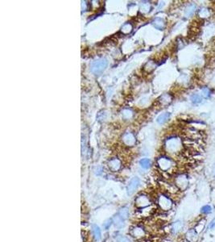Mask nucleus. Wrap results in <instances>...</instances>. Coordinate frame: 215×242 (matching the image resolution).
<instances>
[{
  "mask_svg": "<svg viewBox=\"0 0 215 242\" xmlns=\"http://www.w3.org/2000/svg\"><path fill=\"white\" fill-rule=\"evenodd\" d=\"M199 15L200 17L202 18V19H205V18L209 17V11L207 8H202L201 10H199Z\"/></svg>",
  "mask_w": 215,
  "mask_h": 242,
  "instance_id": "obj_24",
  "label": "nucleus"
},
{
  "mask_svg": "<svg viewBox=\"0 0 215 242\" xmlns=\"http://www.w3.org/2000/svg\"><path fill=\"white\" fill-rule=\"evenodd\" d=\"M203 97L201 96V94L194 93L190 97V99L192 101V103L193 104H201V102L203 101Z\"/></svg>",
  "mask_w": 215,
  "mask_h": 242,
  "instance_id": "obj_13",
  "label": "nucleus"
},
{
  "mask_svg": "<svg viewBox=\"0 0 215 242\" xmlns=\"http://www.w3.org/2000/svg\"><path fill=\"white\" fill-rule=\"evenodd\" d=\"M182 228H183V224H182V222L180 221V220L174 222L173 224V225H172V231H173V232L174 234L178 233Z\"/></svg>",
  "mask_w": 215,
  "mask_h": 242,
  "instance_id": "obj_14",
  "label": "nucleus"
},
{
  "mask_svg": "<svg viewBox=\"0 0 215 242\" xmlns=\"http://www.w3.org/2000/svg\"><path fill=\"white\" fill-rule=\"evenodd\" d=\"M135 203L136 207L139 208H147V207L150 206V204H151L149 199L145 195H140L139 197L136 198Z\"/></svg>",
  "mask_w": 215,
  "mask_h": 242,
  "instance_id": "obj_6",
  "label": "nucleus"
},
{
  "mask_svg": "<svg viewBox=\"0 0 215 242\" xmlns=\"http://www.w3.org/2000/svg\"><path fill=\"white\" fill-rule=\"evenodd\" d=\"M132 235H133V236H135V237L139 238V237H141V236L144 235V231L141 228H135L132 231Z\"/></svg>",
  "mask_w": 215,
  "mask_h": 242,
  "instance_id": "obj_18",
  "label": "nucleus"
},
{
  "mask_svg": "<svg viewBox=\"0 0 215 242\" xmlns=\"http://www.w3.org/2000/svg\"><path fill=\"white\" fill-rule=\"evenodd\" d=\"M132 116V111H131V110L127 109V110H124V111H122V117L124 118V119H126V120H128V119H130Z\"/></svg>",
  "mask_w": 215,
  "mask_h": 242,
  "instance_id": "obj_26",
  "label": "nucleus"
},
{
  "mask_svg": "<svg viewBox=\"0 0 215 242\" xmlns=\"http://www.w3.org/2000/svg\"><path fill=\"white\" fill-rule=\"evenodd\" d=\"M92 231H93V233H94V236L95 239L98 241L100 240L101 238V230L98 226H97L96 225H92Z\"/></svg>",
  "mask_w": 215,
  "mask_h": 242,
  "instance_id": "obj_16",
  "label": "nucleus"
},
{
  "mask_svg": "<svg viewBox=\"0 0 215 242\" xmlns=\"http://www.w3.org/2000/svg\"><path fill=\"white\" fill-rule=\"evenodd\" d=\"M119 215L121 216L123 220H126V219H127L129 216V211L128 209L127 208H122L119 211Z\"/></svg>",
  "mask_w": 215,
  "mask_h": 242,
  "instance_id": "obj_23",
  "label": "nucleus"
},
{
  "mask_svg": "<svg viewBox=\"0 0 215 242\" xmlns=\"http://www.w3.org/2000/svg\"><path fill=\"white\" fill-rule=\"evenodd\" d=\"M185 237L189 242H198V233L195 228H191L188 230Z\"/></svg>",
  "mask_w": 215,
  "mask_h": 242,
  "instance_id": "obj_8",
  "label": "nucleus"
},
{
  "mask_svg": "<svg viewBox=\"0 0 215 242\" xmlns=\"http://www.w3.org/2000/svg\"><path fill=\"white\" fill-rule=\"evenodd\" d=\"M109 168L111 169V171L113 172H115V171H118V169H120L121 167V162L117 158H114V159H111L110 162H109Z\"/></svg>",
  "mask_w": 215,
  "mask_h": 242,
  "instance_id": "obj_10",
  "label": "nucleus"
},
{
  "mask_svg": "<svg viewBox=\"0 0 215 242\" xmlns=\"http://www.w3.org/2000/svg\"><path fill=\"white\" fill-rule=\"evenodd\" d=\"M122 141L124 142V144L128 146H132L135 144V136L131 132H128V133H126L125 135L123 136L122 137Z\"/></svg>",
  "mask_w": 215,
  "mask_h": 242,
  "instance_id": "obj_9",
  "label": "nucleus"
},
{
  "mask_svg": "<svg viewBox=\"0 0 215 242\" xmlns=\"http://www.w3.org/2000/svg\"><path fill=\"white\" fill-rule=\"evenodd\" d=\"M123 219L118 215H116L115 217V219H114V223H115V225L117 226V227H118V228H121V227H122L123 226V225H124V223H123Z\"/></svg>",
  "mask_w": 215,
  "mask_h": 242,
  "instance_id": "obj_21",
  "label": "nucleus"
},
{
  "mask_svg": "<svg viewBox=\"0 0 215 242\" xmlns=\"http://www.w3.org/2000/svg\"><path fill=\"white\" fill-rule=\"evenodd\" d=\"M119 242H131V241L127 237H126V236H122L119 239Z\"/></svg>",
  "mask_w": 215,
  "mask_h": 242,
  "instance_id": "obj_29",
  "label": "nucleus"
},
{
  "mask_svg": "<svg viewBox=\"0 0 215 242\" xmlns=\"http://www.w3.org/2000/svg\"><path fill=\"white\" fill-rule=\"evenodd\" d=\"M157 164L160 169L163 171H168L170 170L174 166L173 161L166 157H162L157 160Z\"/></svg>",
  "mask_w": 215,
  "mask_h": 242,
  "instance_id": "obj_3",
  "label": "nucleus"
},
{
  "mask_svg": "<svg viewBox=\"0 0 215 242\" xmlns=\"http://www.w3.org/2000/svg\"><path fill=\"white\" fill-rule=\"evenodd\" d=\"M208 228L209 230H214L215 228V218H214L208 225Z\"/></svg>",
  "mask_w": 215,
  "mask_h": 242,
  "instance_id": "obj_28",
  "label": "nucleus"
},
{
  "mask_svg": "<svg viewBox=\"0 0 215 242\" xmlns=\"http://www.w3.org/2000/svg\"><path fill=\"white\" fill-rule=\"evenodd\" d=\"M111 223H112V220H108L106 222V223H105V224H104V227H105V228H109V227L111 226Z\"/></svg>",
  "mask_w": 215,
  "mask_h": 242,
  "instance_id": "obj_30",
  "label": "nucleus"
},
{
  "mask_svg": "<svg viewBox=\"0 0 215 242\" xmlns=\"http://www.w3.org/2000/svg\"><path fill=\"white\" fill-rule=\"evenodd\" d=\"M214 175H215V172H214Z\"/></svg>",
  "mask_w": 215,
  "mask_h": 242,
  "instance_id": "obj_31",
  "label": "nucleus"
},
{
  "mask_svg": "<svg viewBox=\"0 0 215 242\" xmlns=\"http://www.w3.org/2000/svg\"><path fill=\"white\" fill-rule=\"evenodd\" d=\"M201 94L204 99H208L211 95V90L209 87H204L201 88Z\"/></svg>",
  "mask_w": 215,
  "mask_h": 242,
  "instance_id": "obj_17",
  "label": "nucleus"
},
{
  "mask_svg": "<svg viewBox=\"0 0 215 242\" xmlns=\"http://www.w3.org/2000/svg\"><path fill=\"white\" fill-rule=\"evenodd\" d=\"M170 118V113L169 112H165L163 114L160 115L158 118H157V122L160 124H163L164 123H166L167 121L168 120V119Z\"/></svg>",
  "mask_w": 215,
  "mask_h": 242,
  "instance_id": "obj_15",
  "label": "nucleus"
},
{
  "mask_svg": "<svg viewBox=\"0 0 215 242\" xmlns=\"http://www.w3.org/2000/svg\"><path fill=\"white\" fill-rule=\"evenodd\" d=\"M176 185L180 190H185L189 186V179L187 175L180 174L176 178Z\"/></svg>",
  "mask_w": 215,
  "mask_h": 242,
  "instance_id": "obj_5",
  "label": "nucleus"
},
{
  "mask_svg": "<svg viewBox=\"0 0 215 242\" xmlns=\"http://www.w3.org/2000/svg\"><path fill=\"white\" fill-rule=\"evenodd\" d=\"M152 24L156 29H159V30H163L165 27L164 21L163 19H160V18H156L152 21Z\"/></svg>",
  "mask_w": 215,
  "mask_h": 242,
  "instance_id": "obj_11",
  "label": "nucleus"
},
{
  "mask_svg": "<svg viewBox=\"0 0 215 242\" xmlns=\"http://www.w3.org/2000/svg\"><path fill=\"white\" fill-rule=\"evenodd\" d=\"M201 213L203 215H209L213 212V208L210 205H205L201 208Z\"/></svg>",
  "mask_w": 215,
  "mask_h": 242,
  "instance_id": "obj_20",
  "label": "nucleus"
},
{
  "mask_svg": "<svg viewBox=\"0 0 215 242\" xmlns=\"http://www.w3.org/2000/svg\"><path fill=\"white\" fill-rule=\"evenodd\" d=\"M167 151L170 153H177L182 149V141L180 138L173 137L168 139L165 143Z\"/></svg>",
  "mask_w": 215,
  "mask_h": 242,
  "instance_id": "obj_1",
  "label": "nucleus"
},
{
  "mask_svg": "<svg viewBox=\"0 0 215 242\" xmlns=\"http://www.w3.org/2000/svg\"><path fill=\"white\" fill-rule=\"evenodd\" d=\"M150 164H151V162L148 158H143L139 161V165L143 169H148L150 167Z\"/></svg>",
  "mask_w": 215,
  "mask_h": 242,
  "instance_id": "obj_22",
  "label": "nucleus"
},
{
  "mask_svg": "<svg viewBox=\"0 0 215 242\" xmlns=\"http://www.w3.org/2000/svg\"><path fill=\"white\" fill-rule=\"evenodd\" d=\"M139 185V179L138 178H133L130 182H129L127 190V194H132L135 191V190L138 188Z\"/></svg>",
  "mask_w": 215,
  "mask_h": 242,
  "instance_id": "obj_7",
  "label": "nucleus"
},
{
  "mask_svg": "<svg viewBox=\"0 0 215 242\" xmlns=\"http://www.w3.org/2000/svg\"><path fill=\"white\" fill-rule=\"evenodd\" d=\"M160 102L161 103V104L164 105V106H166V105H168L172 102L173 98H172V96H171L169 94H163L162 96L160 97Z\"/></svg>",
  "mask_w": 215,
  "mask_h": 242,
  "instance_id": "obj_12",
  "label": "nucleus"
},
{
  "mask_svg": "<svg viewBox=\"0 0 215 242\" xmlns=\"http://www.w3.org/2000/svg\"><path fill=\"white\" fill-rule=\"evenodd\" d=\"M195 10H196V6L193 4H190L185 10V16L189 17L191 15H193L195 12Z\"/></svg>",
  "mask_w": 215,
  "mask_h": 242,
  "instance_id": "obj_19",
  "label": "nucleus"
},
{
  "mask_svg": "<svg viewBox=\"0 0 215 242\" xmlns=\"http://www.w3.org/2000/svg\"><path fill=\"white\" fill-rule=\"evenodd\" d=\"M108 62L106 59L101 58L95 61L91 66V72L95 75H99L107 67Z\"/></svg>",
  "mask_w": 215,
  "mask_h": 242,
  "instance_id": "obj_2",
  "label": "nucleus"
},
{
  "mask_svg": "<svg viewBox=\"0 0 215 242\" xmlns=\"http://www.w3.org/2000/svg\"><path fill=\"white\" fill-rule=\"evenodd\" d=\"M158 205L163 211H169L173 207V201L165 195H160L158 198Z\"/></svg>",
  "mask_w": 215,
  "mask_h": 242,
  "instance_id": "obj_4",
  "label": "nucleus"
},
{
  "mask_svg": "<svg viewBox=\"0 0 215 242\" xmlns=\"http://www.w3.org/2000/svg\"><path fill=\"white\" fill-rule=\"evenodd\" d=\"M132 27L131 24H126L122 26V33H124V34H128V33H130V32L132 31Z\"/></svg>",
  "mask_w": 215,
  "mask_h": 242,
  "instance_id": "obj_25",
  "label": "nucleus"
},
{
  "mask_svg": "<svg viewBox=\"0 0 215 242\" xmlns=\"http://www.w3.org/2000/svg\"><path fill=\"white\" fill-rule=\"evenodd\" d=\"M150 9V5L148 3H142L141 5V10L144 12H148Z\"/></svg>",
  "mask_w": 215,
  "mask_h": 242,
  "instance_id": "obj_27",
  "label": "nucleus"
}]
</instances>
